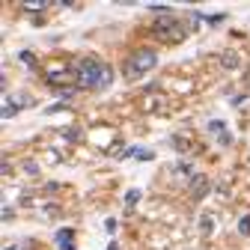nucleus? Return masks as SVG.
<instances>
[{
    "label": "nucleus",
    "instance_id": "nucleus-1",
    "mask_svg": "<svg viewBox=\"0 0 250 250\" xmlns=\"http://www.w3.org/2000/svg\"><path fill=\"white\" fill-rule=\"evenodd\" d=\"M78 72H81V83L86 86V89H104L107 83H110V69L104 66V62H99V60H81V66H78Z\"/></svg>",
    "mask_w": 250,
    "mask_h": 250
},
{
    "label": "nucleus",
    "instance_id": "nucleus-2",
    "mask_svg": "<svg viewBox=\"0 0 250 250\" xmlns=\"http://www.w3.org/2000/svg\"><path fill=\"white\" fill-rule=\"evenodd\" d=\"M155 62H158V54L149 51V48H140V51H134V57L128 62V72H131V78H140L155 66Z\"/></svg>",
    "mask_w": 250,
    "mask_h": 250
},
{
    "label": "nucleus",
    "instance_id": "nucleus-3",
    "mask_svg": "<svg viewBox=\"0 0 250 250\" xmlns=\"http://www.w3.org/2000/svg\"><path fill=\"white\" fill-rule=\"evenodd\" d=\"M57 241H60L62 250H72V229H62V232L57 235Z\"/></svg>",
    "mask_w": 250,
    "mask_h": 250
}]
</instances>
